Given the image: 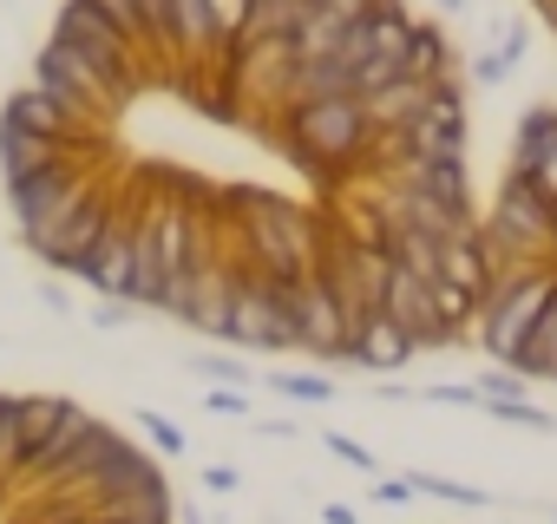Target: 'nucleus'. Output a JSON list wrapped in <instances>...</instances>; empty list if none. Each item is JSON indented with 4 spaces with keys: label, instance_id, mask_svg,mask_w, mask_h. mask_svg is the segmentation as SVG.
I'll use <instances>...</instances> for the list:
<instances>
[{
    "label": "nucleus",
    "instance_id": "ddd939ff",
    "mask_svg": "<svg viewBox=\"0 0 557 524\" xmlns=\"http://www.w3.org/2000/svg\"><path fill=\"white\" fill-rule=\"evenodd\" d=\"M60 158H73V151L53 145V138H34V132H21V125H0V184L34 177V171H47V164H60ZM86 158H106V151H86Z\"/></svg>",
    "mask_w": 557,
    "mask_h": 524
},
{
    "label": "nucleus",
    "instance_id": "6ab92c4d",
    "mask_svg": "<svg viewBox=\"0 0 557 524\" xmlns=\"http://www.w3.org/2000/svg\"><path fill=\"white\" fill-rule=\"evenodd\" d=\"M86 8H99V14H106V21H112V27H119V34H125V40L145 53V21H138V8H132V0H86ZM145 60H151V53H145Z\"/></svg>",
    "mask_w": 557,
    "mask_h": 524
},
{
    "label": "nucleus",
    "instance_id": "2f4dec72",
    "mask_svg": "<svg viewBox=\"0 0 557 524\" xmlns=\"http://www.w3.org/2000/svg\"><path fill=\"white\" fill-rule=\"evenodd\" d=\"M374 498L381 504H407L413 498V478H387V485H374Z\"/></svg>",
    "mask_w": 557,
    "mask_h": 524
},
{
    "label": "nucleus",
    "instance_id": "a878e982",
    "mask_svg": "<svg viewBox=\"0 0 557 524\" xmlns=\"http://www.w3.org/2000/svg\"><path fill=\"white\" fill-rule=\"evenodd\" d=\"M210 413H223V420H243L249 413V400H243V387H210V400H203Z\"/></svg>",
    "mask_w": 557,
    "mask_h": 524
},
{
    "label": "nucleus",
    "instance_id": "423d86ee",
    "mask_svg": "<svg viewBox=\"0 0 557 524\" xmlns=\"http://www.w3.org/2000/svg\"><path fill=\"white\" fill-rule=\"evenodd\" d=\"M106 216H112V177L99 171V177H92V184H86V190H79V197H73L47 229H40V236H27V249H34L40 262H53V270H66V276H73L79 262H86V249L99 242Z\"/></svg>",
    "mask_w": 557,
    "mask_h": 524
},
{
    "label": "nucleus",
    "instance_id": "72a5a7b5",
    "mask_svg": "<svg viewBox=\"0 0 557 524\" xmlns=\"http://www.w3.org/2000/svg\"><path fill=\"white\" fill-rule=\"evenodd\" d=\"M322 524H355V511L348 504H322Z\"/></svg>",
    "mask_w": 557,
    "mask_h": 524
},
{
    "label": "nucleus",
    "instance_id": "9b49d317",
    "mask_svg": "<svg viewBox=\"0 0 557 524\" xmlns=\"http://www.w3.org/2000/svg\"><path fill=\"white\" fill-rule=\"evenodd\" d=\"M420 348L387 322V315H361V322H348V348H342V361H355V367H368V374H394V367H407Z\"/></svg>",
    "mask_w": 557,
    "mask_h": 524
},
{
    "label": "nucleus",
    "instance_id": "7ed1b4c3",
    "mask_svg": "<svg viewBox=\"0 0 557 524\" xmlns=\"http://www.w3.org/2000/svg\"><path fill=\"white\" fill-rule=\"evenodd\" d=\"M47 40L73 47V53H79V60H86V66L125 99V105H132L145 86H158V79H151V60H145V53L112 27L99 8H86V0H60V14H53V34H47Z\"/></svg>",
    "mask_w": 557,
    "mask_h": 524
},
{
    "label": "nucleus",
    "instance_id": "9d476101",
    "mask_svg": "<svg viewBox=\"0 0 557 524\" xmlns=\"http://www.w3.org/2000/svg\"><path fill=\"white\" fill-rule=\"evenodd\" d=\"M381 315H387L413 348H453V335L440 328V309H433V283H420V276H407V270H394V276H387Z\"/></svg>",
    "mask_w": 557,
    "mask_h": 524
},
{
    "label": "nucleus",
    "instance_id": "f3484780",
    "mask_svg": "<svg viewBox=\"0 0 557 524\" xmlns=\"http://www.w3.org/2000/svg\"><path fill=\"white\" fill-rule=\"evenodd\" d=\"M518 374H524V380H557V302H550L544 328L531 335V348L518 354Z\"/></svg>",
    "mask_w": 557,
    "mask_h": 524
},
{
    "label": "nucleus",
    "instance_id": "f257e3e1",
    "mask_svg": "<svg viewBox=\"0 0 557 524\" xmlns=\"http://www.w3.org/2000/svg\"><path fill=\"white\" fill-rule=\"evenodd\" d=\"M216 216H223L230 249L256 276H269V283L315 276V262H322V216L315 210L275 197V190H256V184H230V190H216Z\"/></svg>",
    "mask_w": 557,
    "mask_h": 524
},
{
    "label": "nucleus",
    "instance_id": "0eeeda50",
    "mask_svg": "<svg viewBox=\"0 0 557 524\" xmlns=\"http://www.w3.org/2000/svg\"><path fill=\"white\" fill-rule=\"evenodd\" d=\"M0 125H21V132L53 138V145H66V151H106V132L86 125V118H73V112H66L53 92H40L34 79H27L21 92H8V105H0Z\"/></svg>",
    "mask_w": 557,
    "mask_h": 524
},
{
    "label": "nucleus",
    "instance_id": "c85d7f7f",
    "mask_svg": "<svg viewBox=\"0 0 557 524\" xmlns=\"http://www.w3.org/2000/svg\"><path fill=\"white\" fill-rule=\"evenodd\" d=\"M125 322H132V302H119V296H106L92 309V328H125Z\"/></svg>",
    "mask_w": 557,
    "mask_h": 524
},
{
    "label": "nucleus",
    "instance_id": "c9c22d12",
    "mask_svg": "<svg viewBox=\"0 0 557 524\" xmlns=\"http://www.w3.org/2000/svg\"><path fill=\"white\" fill-rule=\"evenodd\" d=\"M184 524H203V517H197V511H184Z\"/></svg>",
    "mask_w": 557,
    "mask_h": 524
},
{
    "label": "nucleus",
    "instance_id": "393cba45",
    "mask_svg": "<svg viewBox=\"0 0 557 524\" xmlns=\"http://www.w3.org/2000/svg\"><path fill=\"white\" fill-rule=\"evenodd\" d=\"M472 79H479V86H498V79H511V60L492 47V53H479V60H472Z\"/></svg>",
    "mask_w": 557,
    "mask_h": 524
},
{
    "label": "nucleus",
    "instance_id": "aec40b11",
    "mask_svg": "<svg viewBox=\"0 0 557 524\" xmlns=\"http://www.w3.org/2000/svg\"><path fill=\"white\" fill-rule=\"evenodd\" d=\"M413 491H426V498H446V504H492L479 485H453V478H413Z\"/></svg>",
    "mask_w": 557,
    "mask_h": 524
},
{
    "label": "nucleus",
    "instance_id": "473e14b6",
    "mask_svg": "<svg viewBox=\"0 0 557 524\" xmlns=\"http://www.w3.org/2000/svg\"><path fill=\"white\" fill-rule=\"evenodd\" d=\"M531 177H537V184H544V190H550V197H557V145H550V151H544V158H537V171H531Z\"/></svg>",
    "mask_w": 557,
    "mask_h": 524
},
{
    "label": "nucleus",
    "instance_id": "4468645a",
    "mask_svg": "<svg viewBox=\"0 0 557 524\" xmlns=\"http://www.w3.org/2000/svg\"><path fill=\"white\" fill-rule=\"evenodd\" d=\"M407 79H453V47H446V27H440V21H413Z\"/></svg>",
    "mask_w": 557,
    "mask_h": 524
},
{
    "label": "nucleus",
    "instance_id": "a211bd4d",
    "mask_svg": "<svg viewBox=\"0 0 557 524\" xmlns=\"http://www.w3.org/2000/svg\"><path fill=\"white\" fill-rule=\"evenodd\" d=\"M269 387H275V394H289V400H302V407L335 400V380H322V374H275Z\"/></svg>",
    "mask_w": 557,
    "mask_h": 524
},
{
    "label": "nucleus",
    "instance_id": "1a4fd4ad",
    "mask_svg": "<svg viewBox=\"0 0 557 524\" xmlns=\"http://www.w3.org/2000/svg\"><path fill=\"white\" fill-rule=\"evenodd\" d=\"M289 315H296V348H302V354L342 361V348H348V315H342V302H335L315 276L289 289Z\"/></svg>",
    "mask_w": 557,
    "mask_h": 524
},
{
    "label": "nucleus",
    "instance_id": "cd10ccee",
    "mask_svg": "<svg viewBox=\"0 0 557 524\" xmlns=\"http://www.w3.org/2000/svg\"><path fill=\"white\" fill-rule=\"evenodd\" d=\"M524 40H531V34H524V21H505V27H498V53H505L511 66L524 60Z\"/></svg>",
    "mask_w": 557,
    "mask_h": 524
},
{
    "label": "nucleus",
    "instance_id": "5701e85b",
    "mask_svg": "<svg viewBox=\"0 0 557 524\" xmlns=\"http://www.w3.org/2000/svg\"><path fill=\"white\" fill-rule=\"evenodd\" d=\"M138 426L151 433V446H158L164 459H177V452H184V433H177V426H171L164 413H138Z\"/></svg>",
    "mask_w": 557,
    "mask_h": 524
},
{
    "label": "nucleus",
    "instance_id": "6e6552de",
    "mask_svg": "<svg viewBox=\"0 0 557 524\" xmlns=\"http://www.w3.org/2000/svg\"><path fill=\"white\" fill-rule=\"evenodd\" d=\"M413 158H466V92L459 79H433V99L413 125H400Z\"/></svg>",
    "mask_w": 557,
    "mask_h": 524
},
{
    "label": "nucleus",
    "instance_id": "f8f14e48",
    "mask_svg": "<svg viewBox=\"0 0 557 524\" xmlns=\"http://www.w3.org/2000/svg\"><path fill=\"white\" fill-rule=\"evenodd\" d=\"M426 99H433V79H387L381 92H368L361 99V112H368V125L374 132H400V125H413L420 112H426Z\"/></svg>",
    "mask_w": 557,
    "mask_h": 524
},
{
    "label": "nucleus",
    "instance_id": "b1692460",
    "mask_svg": "<svg viewBox=\"0 0 557 524\" xmlns=\"http://www.w3.org/2000/svg\"><path fill=\"white\" fill-rule=\"evenodd\" d=\"M197 374H210V380H223V387H243V380H249V367H243V361H230V354H203V361H197Z\"/></svg>",
    "mask_w": 557,
    "mask_h": 524
},
{
    "label": "nucleus",
    "instance_id": "f03ea898",
    "mask_svg": "<svg viewBox=\"0 0 557 524\" xmlns=\"http://www.w3.org/2000/svg\"><path fill=\"white\" fill-rule=\"evenodd\" d=\"M557 302V262H518V270H498L492 289L479 296V348L498 367H518V354L531 348V335L544 328Z\"/></svg>",
    "mask_w": 557,
    "mask_h": 524
},
{
    "label": "nucleus",
    "instance_id": "e433bc0d",
    "mask_svg": "<svg viewBox=\"0 0 557 524\" xmlns=\"http://www.w3.org/2000/svg\"><path fill=\"white\" fill-rule=\"evenodd\" d=\"M99 524H106V517H99ZM171 524H177V517H171Z\"/></svg>",
    "mask_w": 557,
    "mask_h": 524
},
{
    "label": "nucleus",
    "instance_id": "dca6fc26",
    "mask_svg": "<svg viewBox=\"0 0 557 524\" xmlns=\"http://www.w3.org/2000/svg\"><path fill=\"white\" fill-rule=\"evenodd\" d=\"M66 413H73V400H66V394H21V446L34 452V446L66 420Z\"/></svg>",
    "mask_w": 557,
    "mask_h": 524
},
{
    "label": "nucleus",
    "instance_id": "2eb2a0df",
    "mask_svg": "<svg viewBox=\"0 0 557 524\" xmlns=\"http://www.w3.org/2000/svg\"><path fill=\"white\" fill-rule=\"evenodd\" d=\"M557 145V105H531L524 118H518V138H511V171H537V158Z\"/></svg>",
    "mask_w": 557,
    "mask_h": 524
},
{
    "label": "nucleus",
    "instance_id": "39448f33",
    "mask_svg": "<svg viewBox=\"0 0 557 524\" xmlns=\"http://www.w3.org/2000/svg\"><path fill=\"white\" fill-rule=\"evenodd\" d=\"M34 86H40V92H53L73 118H86V125H99V132L125 112V99H119V92H112V86H106V79L73 53V47H60V40H47V47L34 53Z\"/></svg>",
    "mask_w": 557,
    "mask_h": 524
},
{
    "label": "nucleus",
    "instance_id": "c756f323",
    "mask_svg": "<svg viewBox=\"0 0 557 524\" xmlns=\"http://www.w3.org/2000/svg\"><path fill=\"white\" fill-rule=\"evenodd\" d=\"M420 400H440V407H479V387H426Z\"/></svg>",
    "mask_w": 557,
    "mask_h": 524
},
{
    "label": "nucleus",
    "instance_id": "412c9836",
    "mask_svg": "<svg viewBox=\"0 0 557 524\" xmlns=\"http://www.w3.org/2000/svg\"><path fill=\"white\" fill-rule=\"evenodd\" d=\"M243 21H249V0H210V27H216V40H236Z\"/></svg>",
    "mask_w": 557,
    "mask_h": 524
},
{
    "label": "nucleus",
    "instance_id": "f704fd0d",
    "mask_svg": "<svg viewBox=\"0 0 557 524\" xmlns=\"http://www.w3.org/2000/svg\"><path fill=\"white\" fill-rule=\"evenodd\" d=\"M440 8H446V14H459V8H466V0H440Z\"/></svg>",
    "mask_w": 557,
    "mask_h": 524
},
{
    "label": "nucleus",
    "instance_id": "4be33fe9",
    "mask_svg": "<svg viewBox=\"0 0 557 524\" xmlns=\"http://www.w3.org/2000/svg\"><path fill=\"white\" fill-rule=\"evenodd\" d=\"M524 394V374L518 367H492L485 380H479V400H518Z\"/></svg>",
    "mask_w": 557,
    "mask_h": 524
},
{
    "label": "nucleus",
    "instance_id": "20e7f679",
    "mask_svg": "<svg viewBox=\"0 0 557 524\" xmlns=\"http://www.w3.org/2000/svg\"><path fill=\"white\" fill-rule=\"evenodd\" d=\"M236 262H243V255H236ZM289 289H296V283H269V276H256L249 262H243L223 341H236V348H256V354H289V348H296V315H289Z\"/></svg>",
    "mask_w": 557,
    "mask_h": 524
},
{
    "label": "nucleus",
    "instance_id": "bb28decb",
    "mask_svg": "<svg viewBox=\"0 0 557 524\" xmlns=\"http://www.w3.org/2000/svg\"><path fill=\"white\" fill-rule=\"evenodd\" d=\"M322 446H329L335 459H348V465H361V472H374V452H361L355 439H342V433H322Z\"/></svg>",
    "mask_w": 557,
    "mask_h": 524
},
{
    "label": "nucleus",
    "instance_id": "7c9ffc66",
    "mask_svg": "<svg viewBox=\"0 0 557 524\" xmlns=\"http://www.w3.org/2000/svg\"><path fill=\"white\" fill-rule=\"evenodd\" d=\"M236 465H203V491H236Z\"/></svg>",
    "mask_w": 557,
    "mask_h": 524
}]
</instances>
